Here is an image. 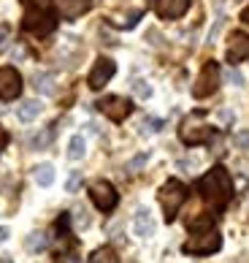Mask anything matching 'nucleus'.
<instances>
[{"label": "nucleus", "mask_w": 249, "mask_h": 263, "mask_svg": "<svg viewBox=\"0 0 249 263\" xmlns=\"http://www.w3.org/2000/svg\"><path fill=\"white\" fill-rule=\"evenodd\" d=\"M198 190H200V198H203L212 209H225L233 198V182H231V177H227V171L222 165H214V168L198 182Z\"/></svg>", "instance_id": "f257e3e1"}, {"label": "nucleus", "mask_w": 249, "mask_h": 263, "mask_svg": "<svg viewBox=\"0 0 249 263\" xmlns=\"http://www.w3.org/2000/svg\"><path fill=\"white\" fill-rule=\"evenodd\" d=\"M25 6V30H30L35 35H46L54 30V19H52V0H22Z\"/></svg>", "instance_id": "f03ea898"}, {"label": "nucleus", "mask_w": 249, "mask_h": 263, "mask_svg": "<svg viewBox=\"0 0 249 263\" xmlns=\"http://www.w3.org/2000/svg\"><path fill=\"white\" fill-rule=\"evenodd\" d=\"M157 201H160L162 212H165V222H174V220H176V212L181 209V203L187 201V187H184L179 179H168V182L160 187Z\"/></svg>", "instance_id": "7ed1b4c3"}, {"label": "nucleus", "mask_w": 249, "mask_h": 263, "mask_svg": "<svg viewBox=\"0 0 249 263\" xmlns=\"http://www.w3.org/2000/svg\"><path fill=\"white\" fill-rule=\"evenodd\" d=\"M179 139L184 141V144H203L212 139V128H206L203 125V114H190L184 122H181V128H179Z\"/></svg>", "instance_id": "20e7f679"}, {"label": "nucleus", "mask_w": 249, "mask_h": 263, "mask_svg": "<svg viewBox=\"0 0 249 263\" xmlns=\"http://www.w3.org/2000/svg\"><path fill=\"white\" fill-rule=\"evenodd\" d=\"M219 247H222V236H219L214 228H209L206 233H195L190 241H184L181 250H184L187 255H212Z\"/></svg>", "instance_id": "39448f33"}, {"label": "nucleus", "mask_w": 249, "mask_h": 263, "mask_svg": "<svg viewBox=\"0 0 249 263\" xmlns=\"http://www.w3.org/2000/svg\"><path fill=\"white\" fill-rule=\"evenodd\" d=\"M219 65L214 60H209L203 68H200V73H198V82L193 87V95L195 98H209V95H214L217 92V87H219Z\"/></svg>", "instance_id": "423d86ee"}, {"label": "nucleus", "mask_w": 249, "mask_h": 263, "mask_svg": "<svg viewBox=\"0 0 249 263\" xmlns=\"http://www.w3.org/2000/svg\"><path fill=\"white\" fill-rule=\"evenodd\" d=\"M90 198H92V203H95L100 212H111L114 206H117V201H119L117 190H114V184L106 182V179H98V182L90 184Z\"/></svg>", "instance_id": "0eeeda50"}, {"label": "nucleus", "mask_w": 249, "mask_h": 263, "mask_svg": "<svg viewBox=\"0 0 249 263\" xmlns=\"http://www.w3.org/2000/svg\"><path fill=\"white\" fill-rule=\"evenodd\" d=\"M98 109L109 117V120H114V122H122L125 117H128L130 111H133V106H130V101L128 98H119V95H109V98H103V101H98Z\"/></svg>", "instance_id": "6e6552de"}, {"label": "nucleus", "mask_w": 249, "mask_h": 263, "mask_svg": "<svg viewBox=\"0 0 249 263\" xmlns=\"http://www.w3.org/2000/svg\"><path fill=\"white\" fill-rule=\"evenodd\" d=\"M117 73V63L114 60H109V57H98L95 60V65H92V71H90V87L92 90H100V87H106L109 84V79Z\"/></svg>", "instance_id": "1a4fd4ad"}, {"label": "nucleus", "mask_w": 249, "mask_h": 263, "mask_svg": "<svg viewBox=\"0 0 249 263\" xmlns=\"http://www.w3.org/2000/svg\"><path fill=\"white\" fill-rule=\"evenodd\" d=\"M22 92V76L14 68H0V101H14Z\"/></svg>", "instance_id": "9d476101"}, {"label": "nucleus", "mask_w": 249, "mask_h": 263, "mask_svg": "<svg viewBox=\"0 0 249 263\" xmlns=\"http://www.w3.org/2000/svg\"><path fill=\"white\" fill-rule=\"evenodd\" d=\"M190 8V0H157L155 11L160 19H179Z\"/></svg>", "instance_id": "9b49d317"}, {"label": "nucleus", "mask_w": 249, "mask_h": 263, "mask_svg": "<svg viewBox=\"0 0 249 263\" xmlns=\"http://www.w3.org/2000/svg\"><path fill=\"white\" fill-rule=\"evenodd\" d=\"M133 233L138 239H149L155 236V220H152V212L149 209H138L136 217H133Z\"/></svg>", "instance_id": "f8f14e48"}, {"label": "nucleus", "mask_w": 249, "mask_h": 263, "mask_svg": "<svg viewBox=\"0 0 249 263\" xmlns=\"http://www.w3.org/2000/svg\"><path fill=\"white\" fill-rule=\"evenodd\" d=\"M90 6H92V0H57V8H60V14H63L65 19L81 16Z\"/></svg>", "instance_id": "ddd939ff"}, {"label": "nucleus", "mask_w": 249, "mask_h": 263, "mask_svg": "<svg viewBox=\"0 0 249 263\" xmlns=\"http://www.w3.org/2000/svg\"><path fill=\"white\" fill-rule=\"evenodd\" d=\"M246 54H249V38L241 35V33H236L231 38V46H227V60L238 63V60H244Z\"/></svg>", "instance_id": "4468645a"}, {"label": "nucleus", "mask_w": 249, "mask_h": 263, "mask_svg": "<svg viewBox=\"0 0 249 263\" xmlns=\"http://www.w3.org/2000/svg\"><path fill=\"white\" fill-rule=\"evenodd\" d=\"M41 111H44L41 101H35V98H33V101H25L22 106H19V109H16V117H19V122H33Z\"/></svg>", "instance_id": "2eb2a0df"}, {"label": "nucleus", "mask_w": 249, "mask_h": 263, "mask_svg": "<svg viewBox=\"0 0 249 263\" xmlns=\"http://www.w3.org/2000/svg\"><path fill=\"white\" fill-rule=\"evenodd\" d=\"M33 179L35 184H41V187H49V184L54 182V165L52 163H41L33 168Z\"/></svg>", "instance_id": "dca6fc26"}, {"label": "nucleus", "mask_w": 249, "mask_h": 263, "mask_svg": "<svg viewBox=\"0 0 249 263\" xmlns=\"http://www.w3.org/2000/svg\"><path fill=\"white\" fill-rule=\"evenodd\" d=\"M84 155H87V141H84V136H73V139L68 141V158L81 160Z\"/></svg>", "instance_id": "f3484780"}, {"label": "nucleus", "mask_w": 249, "mask_h": 263, "mask_svg": "<svg viewBox=\"0 0 249 263\" xmlns=\"http://www.w3.org/2000/svg\"><path fill=\"white\" fill-rule=\"evenodd\" d=\"M90 263H119V258H117V252H114L111 247H98L90 255Z\"/></svg>", "instance_id": "a211bd4d"}, {"label": "nucleus", "mask_w": 249, "mask_h": 263, "mask_svg": "<svg viewBox=\"0 0 249 263\" xmlns=\"http://www.w3.org/2000/svg\"><path fill=\"white\" fill-rule=\"evenodd\" d=\"M35 90L44 92V95H52V92H54V79H52V73H38V76H35Z\"/></svg>", "instance_id": "6ab92c4d"}, {"label": "nucleus", "mask_w": 249, "mask_h": 263, "mask_svg": "<svg viewBox=\"0 0 249 263\" xmlns=\"http://www.w3.org/2000/svg\"><path fill=\"white\" fill-rule=\"evenodd\" d=\"M52 139H54V128H49V130H44V133H38L35 139L30 141V147H33V149H44V147H46V144H49Z\"/></svg>", "instance_id": "aec40b11"}, {"label": "nucleus", "mask_w": 249, "mask_h": 263, "mask_svg": "<svg viewBox=\"0 0 249 263\" xmlns=\"http://www.w3.org/2000/svg\"><path fill=\"white\" fill-rule=\"evenodd\" d=\"M46 247V236L44 233H30V239H27V250H33V252H38V250H44Z\"/></svg>", "instance_id": "412c9836"}, {"label": "nucleus", "mask_w": 249, "mask_h": 263, "mask_svg": "<svg viewBox=\"0 0 249 263\" xmlns=\"http://www.w3.org/2000/svg\"><path fill=\"white\" fill-rule=\"evenodd\" d=\"M133 92L138 95L141 101H147V98H152V87L143 82V79H138V82H133Z\"/></svg>", "instance_id": "4be33fe9"}, {"label": "nucleus", "mask_w": 249, "mask_h": 263, "mask_svg": "<svg viewBox=\"0 0 249 263\" xmlns=\"http://www.w3.org/2000/svg\"><path fill=\"white\" fill-rule=\"evenodd\" d=\"M79 184H81V174L73 171L68 177V182H65V193H76V190H79Z\"/></svg>", "instance_id": "5701e85b"}, {"label": "nucleus", "mask_w": 249, "mask_h": 263, "mask_svg": "<svg viewBox=\"0 0 249 263\" xmlns=\"http://www.w3.org/2000/svg\"><path fill=\"white\" fill-rule=\"evenodd\" d=\"M236 147L238 149H249V130H241V133H236Z\"/></svg>", "instance_id": "b1692460"}, {"label": "nucleus", "mask_w": 249, "mask_h": 263, "mask_svg": "<svg viewBox=\"0 0 249 263\" xmlns=\"http://www.w3.org/2000/svg\"><path fill=\"white\" fill-rule=\"evenodd\" d=\"M143 163H147V155H138V158H133V160H130L128 168H130V171H136V168H141Z\"/></svg>", "instance_id": "393cba45"}, {"label": "nucleus", "mask_w": 249, "mask_h": 263, "mask_svg": "<svg viewBox=\"0 0 249 263\" xmlns=\"http://www.w3.org/2000/svg\"><path fill=\"white\" fill-rule=\"evenodd\" d=\"M8 35H11V30H8V27L3 25V27H0V49H6V44H8Z\"/></svg>", "instance_id": "a878e982"}, {"label": "nucleus", "mask_w": 249, "mask_h": 263, "mask_svg": "<svg viewBox=\"0 0 249 263\" xmlns=\"http://www.w3.org/2000/svg\"><path fill=\"white\" fill-rule=\"evenodd\" d=\"M225 79H227V82H233V84L238 87V84H241V73H238V71H227V73H225Z\"/></svg>", "instance_id": "bb28decb"}, {"label": "nucleus", "mask_w": 249, "mask_h": 263, "mask_svg": "<svg viewBox=\"0 0 249 263\" xmlns=\"http://www.w3.org/2000/svg\"><path fill=\"white\" fill-rule=\"evenodd\" d=\"M147 125H149V130H152V133L162 130V120H147Z\"/></svg>", "instance_id": "cd10ccee"}, {"label": "nucleus", "mask_w": 249, "mask_h": 263, "mask_svg": "<svg viewBox=\"0 0 249 263\" xmlns=\"http://www.w3.org/2000/svg\"><path fill=\"white\" fill-rule=\"evenodd\" d=\"M6 144H8V133H6L3 128H0V152H3V147H6Z\"/></svg>", "instance_id": "c85d7f7f"}, {"label": "nucleus", "mask_w": 249, "mask_h": 263, "mask_svg": "<svg viewBox=\"0 0 249 263\" xmlns=\"http://www.w3.org/2000/svg\"><path fill=\"white\" fill-rule=\"evenodd\" d=\"M6 239H8V228H3V226H0V245H3Z\"/></svg>", "instance_id": "c756f323"}, {"label": "nucleus", "mask_w": 249, "mask_h": 263, "mask_svg": "<svg viewBox=\"0 0 249 263\" xmlns=\"http://www.w3.org/2000/svg\"><path fill=\"white\" fill-rule=\"evenodd\" d=\"M241 22H244V25H249V6L241 11Z\"/></svg>", "instance_id": "7c9ffc66"}, {"label": "nucleus", "mask_w": 249, "mask_h": 263, "mask_svg": "<svg viewBox=\"0 0 249 263\" xmlns=\"http://www.w3.org/2000/svg\"><path fill=\"white\" fill-rule=\"evenodd\" d=\"M0 263H14L11 258H0Z\"/></svg>", "instance_id": "2f4dec72"}]
</instances>
